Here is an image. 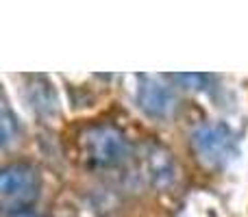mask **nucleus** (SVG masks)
I'll list each match as a JSON object with an SVG mask.
<instances>
[{
  "label": "nucleus",
  "mask_w": 248,
  "mask_h": 217,
  "mask_svg": "<svg viewBox=\"0 0 248 217\" xmlns=\"http://www.w3.org/2000/svg\"><path fill=\"white\" fill-rule=\"evenodd\" d=\"M137 102L150 117H166L174 107V96L168 85L146 76L141 78L140 89H137Z\"/></svg>",
  "instance_id": "20e7f679"
},
{
  "label": "nucleus",
  "mask_w": 248,
  "mask_h": 217,
  "mask_svg": "<svg viewBox=\"0 0 248 217\" xmlns=\"http://www.w3.org/2000/svg\"><path fill=\"white\" fill-rule=\"evenodd\" d=\"M0 124H2V144L9 145V141L13 139V115L7 109L2 111V122Z\"/></svg>",
  "instance_id": "39448f33"
},
{
  "label": "nucleus",
  "mask_w": 248,
  "mask_h": 217,
  "mask_svg": "<svg viewBox=\"0 0 248 217\" xmlns=\"http://www.w3.org/2000/svg\"><path fill=\"white\" fill-rule=\"evenodd\" d=\"M194 148L207 165H222L235 152V137L222 124H205L194 132Z\"/></svg>",
  "instance_id": "7ed1b4c3"
},
{
  "label": "nucleus",
  "mask_w": 248,
  "mask_h": 217,
  "mask_svg": "<svg viewBox=\"0 0 248 217\" xmlns=\"http://www.w3.org/2000/svg\"><path fill=\"white\" fill-rule=\"evenodd\" d=\"M7 217H42L35 209L26 206V209H16V211H9Z\"/></svg>",
  "instance_id": "423d86ee"
},
{
  "label": "nucleus",
  "mask_w": 248,
  "mask_h": 217,
  "mask_svg": "<svg viewBox=\"0 0 248 217\" xmlns=\"http://www.w3.org/2000/svg\"><path fill=\"white\" fill-rule=\"evenodd\" d=\"M39 196V176L37 170L26 163H11L0 174V200L9 211L26 209Z\"/></svg>",
  "instance_id": "f03ea898"
},
{
  "label": "nucleus",
  "mask_w": 248,
  "mask_h": 217,
  "mask_svg": "<svg viewBox=\"0 0 248 217\" xmlns=\"http://www.w3.org/2000/svg\"><path fill=\"white\" fill-rule=\"evenodd\" d=\"M83 154L96 167H116L126 159V137L109 124H98L83 132Z\"/></svg>",
  "instance_id": "f257e3e1"
}]
</instances>
